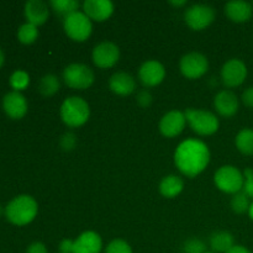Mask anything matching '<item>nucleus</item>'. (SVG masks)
I'll return each mask as SVG.
<instances>
[{
	"instance_id": "nucleus-1",
	"label": "nucleus",
	"mask_w": 253,
	"mask_h": 253,
	"mask_svg": "<svg viewBox=\"0 0 253 253\" xmlns=\"http://www.w3.org/2000/svg\"><path fill=\"white\" fill-rule=\"evenodd\" d=\"M210 152L203 141L189 138L180 143L174 153L178 169L187 177L193 178L203 172L209 165Z\"/></svg>"
},
{
	"instance_id": "nucleus-2",
	"label": "nucleus",
	"mask_w": 253,
	"mask_h": 253,
	"mask_svg": "<svg viewBox=\"0 0 253 253\" xmlns=\"http://www.w3.org/2000/svg\"><path fill=\"white\" fill-rule=\"evenodd\" d=\"M39 211L36 200L30 195H19L14 198L5 208V216L11 224L24 226L34 221Z\"/></svg>"
},
{
	"instance_id": "nucleus-3",
	"label": "nucleus",
	"mask_w": 253,
	"mask_h": 253,
	"mask_svg": "<svg viewBox=\"0 0 253 253\" xmlns=\"http://www.w3.org/2000/svg\"><path fill=\"white\" fill-rule=\"evenodd\" d=\"M90 109L88 103L79 96H69L61 106V118L68 127H79L88 121Z\"/></svg>"
},
{
	"instance_id": "nucleus-4",
	"label": "nucleus",
	"mask_w": 253,
	"mask_h": 253,
	"mask_svg": "<svg viewBox=\"0 0 253 253\" xmlns=\"http://www.w3.org/2000/svg\"><path fill=\"white\" fill-rule=\"evenodd\" d=\"M184 114L187 123L198 135H212L219 128V119L210 111L200 110V109H187Z\"/></svg>"
},
{
	"instance_id": "nucleus-5",
	"label": "nucleus",
	"mask_w": 253,
	"mask_h": 253,
	"mask_svg": "<svg viewBox=\"0 0 253 253\" xmlns=\"http://www.w3.org/2000/svg\"><path fill=\"white\" fill-rule=\"evenodd\" d=\"M63 27L67 36L77 42L85 41L93 31L91 20L82 11H76L64 17Z\"/></svg>"
},
{
	"instance_id": "nucleus-6",
	"label": "nucleus",
	"mask_w": 253,
	"mask_h": 253,
	"mask_svg": "<svg viewBox=\"0 0 253 253\" xmlns=\"http://www.w3.org/2000/svg\"><path fill=\"white\" fill-rule=\"evenodd\" d=\"M215 184L221 192L227 194H236L244 189L245 177L234 166H224L215 173Z\"/></svg>"
},
{
	"instance_id": "nucleus-7",
	"label": "nucleus",
	"mask_w": 253,
	"mask_h": 253,
	"mask_svg": "<svg viewBox=\"0 0 253 253\" xmlns=\"http://www.w3.org/2000/svg\"><path fill=\"white\" fill-rule=\"evenodd\" d=\"M63 81L69 88L86 89L94 83V72L85 64H69L63 71Z\"/></svg>"
},
{
	"instance_id": "nucleus-8",
	"label": "nucleus",
	"mask_w": 253,
	"mask_h": 253,
	"mask_svg": "<svg viewBox=\"0 0 253 253\" xmlns=\"http://www.w3.org/2000/svg\"><path fill=\"white\" fill-rule=\"evenodd\" d=\"M180 72L189 79H198L204 76L209 69V61L204 54L192 52L182 57L179 63Z\"/></svg>"
},
{
	"instance_id": "nucleus-9",
	"label": "nucleus",
	"mask_w": 253,
	"mask_h": 253,
	"mask_svg": "<svg viewBox=\"0 0 253 253\" xmlns=\"http://www.w3.org/2000/svg\"><path fill=\"white\" fill-rule=\"evenodd\" d=\"M185 22L195 31L205 29L215 20V10L209 5H193L185 11Z\"/></svg>"
},
{
	"instance_id": "nucleus-10",
	"label": "nucleus",
	"mask_w": 253,
	"mask_h": 253,
	"mask_svg": "<svg viewBox=\"0 0 253 253\" xmlns=\"http://www.w3.org/2000/svg\"><path fill=\"white\" fill-rule=\"evenodd\" d=\"M120 58V49L113 42H101L93 49V62L99 68H111Z\"/></svg>"
},
{
	"instance_id": "nucleus-11",
	"label": "nucleus",
	"mask_w": 253,
	"mask_h": 253,
	"mask_svg": "<svg viewBox=\"0 0 253 253\" xmlns=\"http://www.w3.org/2000/svg\"><path fill=\"white\" fill-rule=\"evenodd\" d=\"M247 77L246 64L242 61L236 58H232L227 61L222 66L221 69V79L222 83L229 88L241 85Z\"/></svg>"
},
{
	"instance_id": "nucleus-12",
	"label": "nucleus",
	"mask_w": 253,
	"mask_h": 253,
	"mask_svg": "<svg viewBox=\"0 0 253 253\" xmlns=\"http://www.w3.org/2000/svg\"><path fill=\"white\" fill-rule=\"evenodd\" d=\"M185 124V114L179 110H172L161 119L160 131L166 137H175L184 130Z\"/></svg>"
},
{
	"instance_id": "nucleus-13",
	"label": "nucleus",
	"mask_w": 253,
	"mask_h": 253,
	"mask_svg": "<svg viewBox=\"0 0 253 253\" xmlns=\"http://www.w3.org/2000/svg\"><path fill=\"white\" fill-rule=\"evenodd\" d=\"M2 109L9 118L14 120L22 119L27 113L26 98L20 91H10L2 99Z\"/></svg>"
},
{
	"instance_id": "nucleus-14",
	"label": "nucleus",
	"mask_w": 253,
	"mask_h": 253,
	"mask_svg": "<svg viewBox=\"0 0 253 253\" xmlns=\"http://www.w3.org/2000/svg\"><path fill=\"white\" fill-rule=\"evenodd\" d=\"M138 77L143 85L156 86L165 79L166 69L158 61H147L140 67Z\"/></svg>"
},
{
	"instance_id": "nucleus-15",
	"label": "nucleus",
	"mask_w": 253,
	"mask_h": 253,
	"mask_svg": "<svg viewBox=\"0 0 253 253\" xmlns=\"http://www.w3.org/2000/svg\"><path fill=\"white\" fill-rule=\"evenodd\" d=\"M84 14L94 21H105L113 15L114 4L109 0H85L83 4Z\"/></svg>"
},
{
	"instance_id": "nucleus-16",
	"label": "nucleus",
	"mask_w": 253,
	"mask_h": 253,
	"mask_svg": "<svg viewBox=\"0 0 253 253\" xmlns=\"http://www.w3.org/2000/svg\"><path fill=\"white\" fill-rule=\"evenodd\" d=\"M214 106L224 118H231L239 110V99L231 90H221L214 99Z\"/></svg>"
},
{
	"instance_id": "nucleus-17",
	"label": "nucleus",
	"mask_w": 253,
	"mask_h": 253,
	"mask_svg": "<svg viewBox=\"0 0 253 253\" xmlns=\"http://www.w3.org/2000/svg\"><path fill=\"white\" fill-rule=\"evenodd\" d=\"M101 237L94 231H85L74 240L73 253H100Z\"/></svg>"
},
{
	"instance_id": "nucleus-18",
	"label": "nucleus",
	"mask_w": 253,
	"mask_h": 253,
	"mask_svg": "<svg viewBox=\"0 0 253 253\" xmlns=\"http://www.w3.org/2000/svg\"><path fill=\"white\" fill-rule=\"evenodd\" d=\"M49 15L48 5L42 0H29L25 4V16L29 24L40 26L47 21Z\"/></svg>"
},
{
	"instance_id": "nucleus-19",
	"label": "nucleus",
	"mask_w": 253,
	"mask_h": 253,
	"mask_svg": "<svg viewBox=\"0 0 253 253\" xmlns=\"http://www.w3.org/2000/svg\"><path fill=\"white\" fill-rule=\"evenodd\" d=\"M109 86L111 90L118 95H130L133 93L136 86V82L131 74L125 73V72H118L113 74L109 81Z\"/></svg>"
},
{
	"instance_id": "nucleus-20",
	"label": "nucleus",
	"mask_w": 253,
	"mask_h": 253,
	"mask_svg": "<svg viewBox=\"0 0 253 253\" xmlns=\"http://www.w3.org/2000/svg\"><path fill=\"white\" fill-rule=\"evenodd\" d=\"M225 14L234 22H246L252 16V6L247 1L234 0L225 5Z\"/></svg>"
},
{
	"instance_id": "nucleus-21",
	"label": "nucleus",
	"mask_w": 253,
	"mask_h": 253,
	"mask_svg": "<svg viewBox=\"0 0 253 253\" xmlns=\"http://www.w3.org/2000/svg\"><path fill=\"white\" fill-rule=\"evenodd\" d=\"M235 246V240L230 232L217 231L210 236V247L214 253H226Z\"/></svg>"
},
{
	"instance_id": "nucleus-22",
	"label": "nucleus",
	"mask_w": 253,
	"mask_h": 253,
	"mask_svg": "<svg viewBox=\"0 0 253 253\" xmlns=\"http://www.w3.org/2000/svg\"><path fill=\"white\" fill-rule=\"evenodd\" d=\"M183 188H184V183H183L182 178L177 177V175H167L160 183L161 194L165 198H169V199L179 195Z\"/></svg>"
},
{
	"instance_id": "nucleus-23",
	"label": "nucleus",
	"mask_w": 253,
	"mask_h": 253,
	"mask_svg": "<svg viewBox=\"0 0 253 253\" xmlns=\"http://www.w3.org/2000/svg\"><path fill=\"white\" fill-rule=\"evenodd\" d=\"M236 143L237 150L241 153L247 156L253 155V130L251 128H244L240 131L236 136Z\"/></svg>"
},
{
	"instance_id": "nucleus-24",
	"label": "nucleus",
	"mask_w": 253,
	"mask_h": 253,
	"mask_svg": "<svg viewBox=\"0 0 253 253\" xmlns=\"http://www.w3.org/2000/svg\"><path fill=\"white\" fill-rule=\"evenodd\" d=\"M49 5L56 14L67 17L73 12L78 11L79 1L77 0H52Z\"/></svg>"
},
{
	"instance_id": "nucleus-25",
	"label": "nucleus",
	"mask_w": 253,
	"mask_h": 253,
	"mask_svg": "<svg viewBox=\"0 0 253 253\" xmlns=\"http://www.w3.org/2000/svg\"><path fill=\"white\" fill-rule=\"evenodd\" d=\"M40 93L43 96H52L59 90V81L54 74H46L42 77L39 84Z\"/></svg>"
},
{
	"instance_id": "nucleus-26",
	"label": "nucleus",
	"mask_w": 253,
	"mask_h": 253,
	"mask_svg": "<svg viewBox=\"0 0 253 253\" xmlns=\"http://www.w3.org/2000/svg\"><path fill=\"white\" fill-rule=\"evenodd\" d=\"M37 37H39V30H37V26L29 24V22L21 25L19 31H17V39H19V41L24 44L34 43L37 40Z\"/></svg>"
},
{
	"instance_id": "nucleus-27",
	"label": "nucleus",
	"mask_w": 253,
	"mask_h": 253,
	"mask_svg": "<svg viewBox=\"0 0 253 253\" xmlns=\"http://www.w3.org/2000/svg\"><path fill=\"white\" fill-rule=\"evenodd\" d=\"M250 197L245 192H239L234 194L231 199V208L236 214H244L250 209Z\"/></svg>"
},
{
	"instance_id": "nucleus-28",
	"label": "nucleus",
	"mask_w": 253,
	"mask_h": 253,
	"mask_svg": "<svg viewBox=\"0 0 253 253\" xmlns=\"http://www.w3.org/2000/svg\"><path fill=\"white\" fill-rule=\"evenodd\" d=\"M30 83V77L29 74L26 73L25 71H15L14 73L10 76V85L11 88L14 89L15 91H20V90H24V89L27 88Z\"/></svg>"
},
{
	"instance_id": "nucleus-29",
	"label": "nucleus",
	"mask_w": 253,
	"mask_h": 253,
	"mask_svg": "<svg viewBox=\"0 0 253 253\" xmlns=\"http://www.w3.org/2000/svg\"><path fill=\"white\" fill-rule=\"evenodd\" d=\"M105 253H132L131 246L126 241L120 239L113 240L106 247Z\"/></svg>"
},
{
	"instance_id": "nucleus-30",
	"label": "nucleus",
	"mask_w": 253,
	"mask_h": 253,
	"mask_svg": "<svg viewBox=\"0 0 253 253\" xmlns=\"http://www.w3.org/2000/svg\"><path fill=\"white\" fill-rule=\"evenodd\" d=\"M205 244L199 239H190L183 246V253H205Z\"/></svg>"
},
{
	"instance_id": "nucleus-31",
	"label": "nucleus",
	"mask_w": 253,
	"mask_h": 253,
	"mask_svg": "<svg viewBox=\"0 0 253 253\" xmlns=\"http://www.w3.org/2000/svg\"><path fill=\"white\" fill-rule=\"evenodd\" d=\"M245 177V184H244V192L249 195L250 198L253 199V170L251 168H247L244 173Z\"/></svg>"
},
{
	"instance_id": "nucleus-32",
	"label": "nucleus",
	"mask_w": 253,
	"mask_h": 253,
	"mask_svg": "<svg viewBox=\"0 0 253 253\" xmlns=\"http://www.w3.org/2000/svg\"><path fill=\"white\" fill-rule=\"evenodd\" d=\"M77 145V136L72 132H67L62 136L61 138V146L63 150L71 151L76 147Z\"/></svg>"
},
{
	"instance_id": "nucleus-33",
	"label": "nucleus",
	"mask_w": 253,
	"mask_h": 253,
	"mask_svg": "<svg viewBox=\"0 0 253 253\" xmlns=\"http://www.w3.org/2000/svg\"><path fill=\"white\" fill-rule=\"evenodd\" d=\"M137 103L141 106H143V108H146V106H148L152 103V96H151V94L147 90L140 91L137 95Z\"/></svg>"
},
{
	"instance_id": "nucleus-34",
	"label": "nucleus",
	"mask_w": 253,
	"mask_h": 253,
	"mask_svg": "<svg viewBox=\"0 0 253 253\" xmlns=\"http://www.w3.org/2000/svg\"><path fill=\"white\" fill-rule=\"evenodd\" d=\"M26 253H48V251L42 242H34L27 247Z\"/></svg>"
},
{
	"instance_id": "nucleus-35",
	"label": "nucleus",
	"mask_w": 253,
	"mask_h": 253,
	"mask_svg": "<svg viewBox=\"0 0 253 253\" xmlns=\"http://www.w3.org/2000/svg\"><path fill=\"white\" fill-rule=\"evenodd\" d=\"M242 101L249 108H253V86H250L242 94Z\"/></svg>"
},
{
	"instance_id": "nucleus-36",
	"label": "nucleus",
	"mask_w": 253,
	"mask_h": 253,
	"mask_svg": "<svg viewBox=\"0 0 253 253\" xmlns=\"http://www.w3.org/2000/svg\"><path fill=\"white\" fill-rule=\"evenodd\" d=\"M73 246L74 241L66 239L59 244V250H61V253H73Z\"/></svg>"
},
{
	"instance_id": "nucleus-37",
	"label": "nucleus",
	"mask_w": 253,
	"mask_h": 253,
	"mask_svg": "<svg viewBox=\"0 0 253 253\" xmlns=\"http://www.w3.org/2000/svg\"><path fill=\"white\" fill-rule=\"evenodd\" d=\"M226 253H251V251L246 249L244 246H240V245H235L231 250H229Z\"/></svg>"
},
{
	"instance_id": "nucleus-38",
	"label": "nucleus",
	"mask_w": 253,
	"mask_h": 253,
	"mask_svg": "<svg viewBox=\"0 0 253 253\" xmlns=\"http://www.w3.org/2000/svg\"><path fill=\"white\" fill-rule=\"evenodd\" d=\"M170 4L174 5V6H183V5L187 4V1L185 0H182V1H170Z\"/></svg>"
},
{
	"instance_id": "nucleus-39",
	"label": "nucleus",
	"mask_w": 253,
	"mask_h": 253,
	"mask_svg": "<svg viewBox=\"0 0 253 253\" xmlns=\"http://www.w3.org/2000/svg\"><path fill=\"white\" fill-rule=\"evenodd\" d=\"M5 62V56H4V52H2V49L0 48V68L2 67V64H4Z\"/></svg>"
},
{
	"instance_id": "nucleus-40",
	"label": "nucleus",
	"mask_w": 253,
	"mask_h": 253,
	"mask_svg": "<svg viewBox=\"0 0 253 253\" xmlns=\"http://www.w3.org/2000/svg\"><path fill=\"white\" fill-rule=\"evenodd\" d=\"M249 215H250V217H251V219L253 220V203L251 205H250V209H249Z\"/></svg>"
},
{
	"instance_id": "nucleus-41",
	"label": "nucleus",
	"mask_w": 253,
	"mask_h": 253,
	"mask_svg": "<svg viewBox=\"0 0 253 253\" xmlns=\"http://www.w3.org/2000/svg\"><path fill=\"white\" fill-rule=\"evenodd\" d=\"M1 215H2V207L0 205V216H1Z\"/></svg>"
},
{
	"instance_id": "nucleus-42",
	"label": "nucleus",
	"mask_w": 253,
	"mask_h": 253,
	"mask_svg": "<svg viewBox=\"0 0 253 253\" xmlns=\"http://www.w3.org/2000/svg\"><path fill=\"white\" fill-rule=\"evenodd\" d=\"M205 253H214V252H205Z\"/></svg>"
},
{
	"instance_id": "nucleus-43",
	"label": "nucleus",
	"mask_w": 253,
	"mask_h": 253,
	"mask_svg": "<svg viewBox=\"0 0 253 253\" xmlns=\"http://www.w3.org/2000/svg\"><path fill=\"white\" fill-rule=\"evenodd\" d=\"M59 253H61V252H59Z\"/></svg>"
}]
</instances>
